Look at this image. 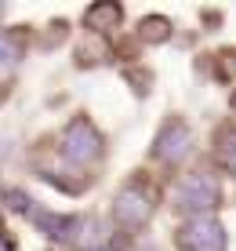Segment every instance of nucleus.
<instances>
[{
	"mask_svg": "<svg viewBox=\"0 0 236 251\" xmlns=\"http://www.w3.org/2000/svg\"><path fill=\"white\" fill-rule=\"evenodd\" d=\"M222 204V182H218L214 175H204V171H196V175H186L182 178V186L174 189V211L178 215H189V219H200L204 211H214V207Z\"/></svg>",
	"mask_w": 236,
	"mask_h": 251,
	"instance_id": "f257e3e1",
	"label": "nucleus"
},
{
	"mask_svg": "<svg viewBox=\"0 0 236 251\" xmlns=\"http://www.w3.org/2000/svg\"><path fill=\"white\" fill-rule=\"evenodd\" d=\"M62 153L73 164H94V160H102V153H106V142H102L98 127H94L91 120L76 113L62 127Z\"/></svg>",
	"mask_w": 236,
	"mask_h": 251,
	"instance_id": "f03ea898",
	"label": "nucleus"
},
{
	"mask_svg": "<svg viewBox=\"0 0 236 251\" xmlns=\"http://www.w3.org/2000/svg\"><path fill=\"white\" fill-rule=\"evenodd\" d=\"M178 251H225V229L222 222L211 219V215H200V219H186L178 226V237H174Z\"/></svg>",
	"mask_w": 236,
	"mask_h": 251,
	"instance_id": "7ed1b4c3",
	"label": "nucleus"
},
{
	"mask_svg": "<svg viewBox=\"0 0 236 251\" xmlns=\"http://www.w3.org/2000/svg\"><path fill=\"white\" fill-rule=\"evenodd\" d=\"M113 219H117L120 226H127V229L145 226V222L153 219V193L145 186H138V182H127L113 197Z\"/></svg>",
	"mask_w": 236,
	"mask_h": 251,
	"instance_id": "20e7f679",
	"label": "nucleus"
},
{
	"mask_svg": "<svg viewBox=\"0 0 236 251\" xmlns=\"http://www.w3.org/2000/svg\"><path fill=\"white\" fill-rule=\"evenodd\" d=\"M193 146H196L193 127L182 117H171V120H164L160 135H156V142H153V157L164 160V164H182L193 153Z\"/></svg>",
	"mask_w": 236,
	"mask_h": 251,
	"instance_id": "39448f33",
	"label": "nucleus"
},
{
	"mask_svg": "<svg viewBox=\"0 0 236 251\" xmlns=\"http://www.w3.org/2000/svg\"><path fill=\"white\" fill-rule=\"evenodd\" d=\"M33 226H37L44 237L51 240H69L76 229H80V219H73V215H55V211H44V207H33L29 211Z\"/></svg>",
	"mask_w": 236,
	"mask_h": 251,
	"instance_id": "423d86ee",
	"label": "nucleus"
},
{
	"mask_svg": "<svg viewBox=\"0 0 236 251\" xmlns=\"http://www.w3.org/2000/svg\"><path fill=\"white\" fill-rule=\"evenodd\" d=\"M120 22H124V7L113 4V0L91 4L84 11V25H87V29H94V33H109V29H117Z\"/></svg>",
	"mask_w": 236,
	"mask_h": 251,
	"instance_id": "0eeeda50",
	"label": "nucleus"
},
{
	"mask_svg": "<svg viewBox=\"0 0 236 251\" xmlns=\"http://www.w3.org/2000/svg\"><path fill=\"white\" fill-rule=\"evenodd\" d=\"M138 37H142L145 44H164V40L171 37V22L164 19V15H145V19L138 22Z\"/></svg>",
	"mask_w": 236,
	"mask_h": 251,
	"instance_id": "6e6552de",
	"label": "nucleus"
},
{
	"mask_svg": "<svg viewBox=\"0 0 236 251\" xmlns=\"http://www.w3.org/2000/svg\"><path fill=\"white\" fill-rule=\"evenodd\" d=\"M22 58V44L7 33H0V66H15Z\"/></svg>",
	"mask_w": 236,
	"mask_h": 251,
	"instance_id": "1a4fd4ad",
	"label": "nucleus"
},
{
	"mask_svg": "<svg viewBox=\"0 0 236 251\" xmlns=\"http://www.w3.org/2000/svg\"><path fill=\"white\" fill-rule=\"evenodd\" d=\"M218 157H222V164L236 168V131H222L218 135Z\"/></svg>",
	"mask_w": 236,
	"mask_h": 251,
	"instance_id": "9d476101",
	"label": "nucleus"
},
{
	"mask_svg": "<svg viewBox=\"0 0 236 251\" xmlns=\"http://www.w3.org/2000/svg\"><path fill=\"white\" fill-rule=\"evenodd\" d=\"M233 113H236V91H233Z\"/></svg>",
	"mask_w": 236,
	"mask_h": 251,
	"instance_id": "9b49d317",
	"label": "nucleus"
}]
</instances>
